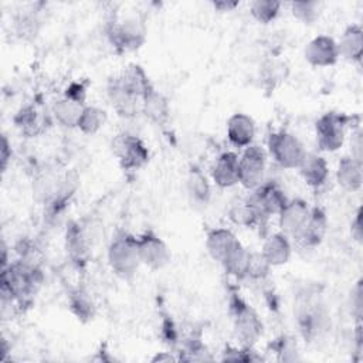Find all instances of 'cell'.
<instances>
[{
  "label": "cell",
  "mask_w": 363,
  "mask_h": 363,
  "mask_svg": "<svg viewBox=\"0 0 363 363\" xmlns=\"http://www.w3.org/2000/svg\"><path fill=\"white\" fill-rule=\"evenodd\" d=\"M153 88L147 74L140 65L130 64L118 75L109 78L106 95L112 108L122 118H133L140 112L142 99Z\"/></svg>",
  "instance_id": "obj_1"
},
{
  "label": "cell",
  "mask_w": 363,
  "mask_h": 363,
  "mask_svg": "<svg viewBox=\"0 0 363 363\" xmlns=\"http://www.w3.org/2000/svg\"><path fill=\"white\" fill-rule=\"evenodd\" d=\"M43 284V274L33 261L17 259L1 268V301L17 305L30 303Z\"/></svg>",
  "instance_id": "obj_2"
},
{
  "label": "cell",
  "mask_w": 363,
  "mask_h": 363,
  "mask_svg": "<svg viewBox=\"0 0 363 363\" xmlns=\"http://www.w3.org/2000/svg\"><path fill=\"white\" fill-rule=\"evenodd\" d=\"M108 264L113 274L122 279H132L142 265L138 237L125 230H118L108 245Z\"/></svg>",
  "instance_id": "obj_3"
},
{
  "label": "cell",
  "mask_w": 363,
  "mask_h": 363,
  "mask_svg": "<svg viewBox=\"0 0 363 363\" xmlns=\"http://www.w3.org/2000/svg\"><path fill=\"white\" fill-rule=\"evenodd\" d=\"M230 315L235 337L242 346H254L264 332L259 315L241 296L233 294L230 299Z\"/></svg>",
  "instance_id": "obj_4"
},
{
  "label": "cell",
  "mask_w": 363,
  "mask_h": 363,
  "mask_svg": "<svg viewBox=\"0 0 363 363\" xmlns=\"http://www.w3.org/2000/svg\"><path fill=\"white\" fill-rule=\"evenodd\" d=\"M86 98V86L82 82H71L64 91L62 96L52 104V115L57 122L64 128H77L82 115Z\"/></svg>",
  "instance_id": "obj_5"
},
{
  "label": "cell",
  "mask_w": 363,
  "mask_h": 363,
  "mask_svg": "<svg viewBox=\"0 0 363 363\" xmlns=\"http://www.w3.org/2000/svg\"><path fill=\"white\" fill-rule=\"evenodd\" d=\"M267 143L269 155L282 169H298L306 155L302 142L286 130L269 133Z\"/></svg>",
  "instance_id": "obj_6"
},
{
  "label": "cell",
  "mask_w": 363,
  "mask_h": 363,
  "mask_svg": "<svg viewBox=\"0 0 363 363\" xmlns=\"http://www.w3.org/2000/svg\"><path fill=\"white\" fill-rule=\"evenodd\" d=\"M350 116L337 112H326L315 122L316 145L322 152L339 150L346 138Z\"/></svg>",
  "instance_id": "obj_7"
},
{
  "label": "cell",
  "mask_w": 363,
  "mask_h": 363,
  "mask_svg": "<svg viewBox=\"0 0 363 363\" xmlns=\"http://www.w3.org/2000/svg\"><path fill=\"white\" fill-rule=\"evenodd\" d=\"M111 150L123 170H139L149 162V150L143 140L129 132L113 136Z\"/></svg>",
  "instance_id": "obj_8"
},
{
  "label": "cell",
  "mask_w": 363,
  "mask_h": 363,
  "mask_svg": "<svg viewBox=\"0 0 363 363\" xmlns=\"http://www.w3.org/2000/svg\"><path fill=\"white\" fill-rule=\"evenodd\" d=\"M106 35L118 52L135 51L143 45L146 28L139 18L132 17L123 21H111L106 27Z\"/></svg>",
  "instance_id": "obj_9"
},
{
  "label": "cell",
  "mask_w": 363,
  "mask_h": 363,
  "mask_svg": "<svg viewBox=\"0 0 363 363\" xmlns=\"http://www.w3.org/2000/svg\"><path fill=\"white\" fill-rule=\"evenodd\" d=\"M267 153L258 145H250L244 147L241 156H238V184L247 190L257 189L265 180Z\"/></svg>",
  "instance_id": "obj_10"
},
{
  "label": "cell",
  "mask_w": 363,
  "mask_h": 363,
  "mask_svg": "<svg viewBox=\"0 0 363 363\" xmlns=\"http://www.w3.org/2000/svg\"><path fill=\"white\" fill-rule=\"evenodd\" d=\"M250 201L258 210L262 218H268L271 216H278L284 208L286 201L289 200L285 196V191L274 182H262L257 189L251 190L248 196Z\"/></svg>",
  "instance_id": "obj_11"
},
{
  "label": "cell",
  "mask_w": 363,
  "mask_h": 363,
  "mask_svg": "<svg viewBox=\"0 0 363 363\" xmlns=\"http://www.w3.org/2000/svg\"><path fill=\"white\" fill-rule=\"evenodd\" d=\"M138 248L142 265H146L150 269H162L170 262L172 252L167 244L152 230H147L138 237Z\"/></svg>",
  "instance_id": "obj_12"
},
{
  "label": "cell",
  "mask_w": 363,
  "mask_h": 363,
  "mask_svg": "<svg viewBox=\"0 0 363 363\" xmlns=\"http://www.w3.org/2000/svg\"><path fill=\"white\" fill-rule=\"evenodd\" d=\"M328 227L329 221L325 210L320 207H312L302 231L294 238V241L302 250H313L323 241Z\"/></svg>",
  "instance_id": "obj_13"
},
{
  "label": "cell",
  "mask_w": 363,
  "mask_h": 363,
  "mask_svg": "<svg viewBox=\"0 0 363 363\" xmlns=\"http://www.w3.org/2000/svg\"><path fill=\"white\" fill-rule=\"evenodd\" d=\"M311 213V207L302 199H291L278 214L279 231L289 238H295L303 228Z\"/></svg>",
  "instance_id": "obj_14"
},
{
  "label": "cell",
  "mask_w": 363,
  "mask_h": 363,
  "mask_svg": "<svg viewBox=\"0 0 363 363\" xmlns=\"http://www.w3.org/2000/svg\"><path fill=\"white\" fill-rule=\"evenodd\" d=\"M67 172H61L55 167H47L40 170L33 180V197L40 204L48 206L60 193L64 180L67 177Z\"/></svg>",
  "instance_id": "obj_15"
},
{
  "label": "cell",
  "mask_w": 363,
  "mask_h": 363,
  "mask_svg": "<svg viewBox=\"0 0 363 363\" xmlns=\"http://www.w3.org/2000/svg\"><path fill=\"white\" fill-rule=\"evenodd\" d=\"M305 60L318 68L335 65L340 55L337 50V43L329 35H318L312 38L305 47Z\"/></svg>",
  "instance_id": "obj_16"
},
{
  "label": "cell",
  "mask_w": 363,
  "mask_h": 363,
  "mask_svg": "<svg viewBox=\"0 0 363 363\" xmlns=\"http://www.w3.org/2000/svg\"><path fill=\"white\" fill-rule=\"evenodd\" d=\"M298 322L305 339H316L328 329L329 315L319 302H308L301 308Z\"/></svg>",
  "instance_id": "obj_17"
},
{
  "label": "cell",
  "mask_w": 363,
  "mask_h": 363,
  "mask_svg": "<svg viewBox=\"0 0 363 363\" xmlns=\"http://www.w3.org/2000/svg\"><path fill=\"white\" fill-rule=\"evenodd\" d=\"M65 248L72 262L78 267L86 262L91 250V240L82 223L72 221L68 224L65 233Z\"/></svg>",
  "instance_id": "obj_18"
},
{
  "label": "cell",
  "mask_w": 363,
  "mask_h": 363,
  "mask_svg": "<svg viewBox=\"0 0 363 363\" xmlns=\"http://www.w3.org/2000/svg\"><path fill=\"white\" fill-rule=\"evenodd\" d=\"M225 130H227V138L233 146L247 147L254 142L255 122L250 115L238 112L228 118Z\"/></svg>",
  "instance_id": "obj_19"
},
{
  "label": "cell",
  "mask_w": 363,
  "mask_h": 363,
  "mask_svg": "<svg viewBox=\"0 0 363 363\" xmlns=\"http://www.w3.org/2000/svg\"><path fill=\"white\" fill-rule=\"evenodd\" d=\"M210 172L213 182L221 189L238 184V155L234 152H223L214 160Z\"/></svg>",
  "instance_id": "obj_20"
},
{
  "label": "cell",
  "mask_w": 363,
  "mask_h": 363,
  "mask_svg": "<svg viewBox=\"0 0 363 363\" xmlns=\"http://www.w3.org/2000/svg\"><path fill=\"white\" fill-rule=\"evenodd\" d=\"M241 242L228 228H214L206 237V248L210 257L220 265Z\"/></svg>",
  "instance_id": "obj_21"
},
{
  "label": "cell",
  "mask_w": 363,
  "mask_h": 363,
  "mask_svg": "<svg viewBox=\"0 0 363 363\" xmlns=\"http://www.w3.org/2000/svg\"><path fill=\"white\" fill-rule=\"evenodd\" d=\"M14 123L26 138H37L45 132L48 119L41 109L28 104L16 113Z\"/></svg>",
  "instance_id": "obj_22"
},
{
  "label": "cell",
  "mask_w": 363,
  "mask_h": 363,
  "mask_svg": "<svg viewBox=\"0 0 363 363\" xmlns=\"http://www.w3.org/2000/svg\"><path fill=\"white\" fill-rule=\"evenodd\" d=\"M298 169H299V173H301L303 182L312 189L322 187L329 177L328 162L323 156H320L318 153L306 152V155Z\"/></svg>",
  "instance_id": "obj_23"
},
{
  "label": "cell",
  "mask_w": 363,
  "mask_h": 363,
  "mask_svg": "<svg viewBox=\"0 0 363 363\" xmlns=\"http://www.w3.org/2000/svg\"><path fill=\"white\" fill-rule=\"evenodd\" d=\"M336 182L345 191H357L363 183L362 160L353 157L352 155H345L336 170Z\"/></svg>",
  "instance_id": "obj_24"
},
{
  "label": "cell",
  "mask_w": 363,
  "mask_h": 363,
  "mask_svg": "<svg viewBox=\"0 0 363 363\" xmlns=\"http://www.w3.org/2000/svg\"><path fill=\"white\" fill-rule=\"evenodd\" d=\"M261 254L271 267H281L286 264L292 255V244L289 241V237H286L281 231L271 234L265 238Z\"/></svg>",
  "instance_id": "obj_25"
},
{
  "label": "cell",
  "mask_w": 363,
  "mask_h": 363,
  "mask_svg": "<svg viewBox=\"0 0 363 363\" xmlns=\"http://www.w3.org/2000/svg\"><path fill=\"white\" fill-rule=\"evenodd\" d=\"M140 112L153 123L163 126L167 123L170 116V105L169 99L159 92L155 86L147 91L142 99Z\"/></svg>",
  "instance_id": "obj_26"
},
{
  "label": "cell",
  "mask_w": 363,
  "mask_h": 363,
  "mask_svg": "<svg viewBox=\"0 0 363 363\" xmlns=\"http://www.w3.org/2000/svg\"><path fill=\"white\" fill-rule=\"evenodd\" d=\"M337 43L339 55L350 62H360L363 54V30L359 24H350L345 28Z\"/></svg>",
  "instance_id": "obj_27"
},
{
  "label": "cell",
  "mask_w": 363,
  "mask_h": 363,
  "mask_svg": "<svg viewBox=\"0 0 363 363\" xmlns=\"http://www.w3.org/2000/svg\"><path fill=\"white\" fill-rule=\"evenodd\" d=\"M187 194L190 197V201L196 206H206L210 200L211 189L207 182V177L196 167H193L187 174L186 182Z\"/></svg>",
  "instance_id": "obj_28"
},
{
  "label": "cell",
  "mask_w": 363,
  "mask_h": 363,
  "mask_svg": "<svg viewBox=\"0 0 363 363\" xmlns=\"http://www.w3.org/2000/svg\"><path fill=\"white\" fill-rule=\"evenodd\" d=\"M228 217L234 224L245 228H252L262 220L261 214L248 197L234 203L228 210Z\"/></svg>",
  "instance_id": "obj_29"
},
{
  "label": "cell",
  "mask_w": 363,
  "mask_h": 363,
  "mask_svg": "<svg viewBox=\"0 0 363 363\" xmlns=\"http://www.w3.org/2000/svg\"><path fill=\"white\" fill-rule=\"evenodd\" d=\"M69 309L81 322L92 320L96 312L92 296L82 288H77L69 294Z\"/></svg>",
  "instance_id": "obj_30"
},
{
  "label": "cell",
  "mask_w": 363,
  "mask_h": 363,
  "mask_svg": "<svg viewBox=\"0 0 363 363\" xmlns=\"http://www.w3.org/2000/svg\"><path fill=\"white\" fill-rule=\"evenodd\" d=\"M248 261H250V250H247L242 244L235 247V250L224 259L221 267L224 271L234 277L235 279L247 278L248 271Z\"/></svg>",
  "instance_id": "obj_31"
},
{
  "label": "cell",
  "mask_w": 363,
  "mask_h": 363,
  "mask_svg": "<svg viewBox=\"0 0 363 363\" xmlns=\"http://www.w3.org/2000/svg\"><path fill=\"white\" fill-rule=\"evenodd\" d=\"M106 112L102 108H98L95 105H86L82 111V115L78 121L77 128L84 133V135H95L104 128L106 123Z\"/></svg>",
  "instance_id": "obj_32"
},
{
  "label": "cell",
  "mask_w": 363,
  "mask_h": 363,
  "mask_svg": "<svg viewBox=\"0 0 363 363\" xmlns=\"http://www.w3.org/2000/svg\"><path fill=\"white\" fill-rule=\"evenodd\" d=\"M281 3L275 0H257L252 1L250 6V13L261 24L272 23L281 10Z\"/></svg>",
  "instance_id": "obj_33"
},
{
  "label": "cell",
  "mask_w": 363,
  "mask_h": 363,
  "mask_svg": "<svg viewBox=\"0 0 363 363\" xmlns=\"http://www.w3.org/2000/svg\"><path fill=\"white\" fill-rule=\"evenodd\" d=\"M322 4L319 1H292L291 13L292 16L303 24L315 23L320 16Z\"/></svg>",
  "instance_id": "obj_34"
},
{
  "label": "cell",
  "mask_w": 363,
  "mask_h": 363,
  "mask_svg": "<svg viewBox=\"0 0 363 363\" xmlns=\"http://www.w3.org/2000/svg\"><path fill=\"white\" fill-rule=\"evenodd\" d=\"M272 349L281 362H295L299 360V352L296 342L291 336H279L272 343Z\"/></svg>",
  "instance_id": "obj_35"
},
{
  "label": "cell",
  "mask_w": 363,
  "mask_h": 363,
  "mask_svg": "<svg viewBox=\"0 0 363 363\" xmlns=\"http://www.w3.org/2000/svg\"><path fill=\"white\" fill-rule=\"evenodd\" d=\"M272 267L264 258L261 251H250V261H248V271L247 278L252 279H264Z\"/></svg>",
  "instance_id": "obj_36"
},
{
  "label": "cell",
  "mask_w": 363,
  "mask_h": 363,
  "mask_svg": "<svg viewBox=\"0 0 363 363\" xmlns=\"http://www.w3.org/2000/svg\"><path fill=\"white\" fill-rule=\"evenodd\" d=\"M223 360H238V362H257L261 360V357H258L251 346H241L238 347H233V346H227L225 350L223 352Z\"/></svg>",
  "instance_id": "obj_37"
},
{
  "label": "cell",
  "mask_w": 363,
  "mask_h": 363,
  "mask_svg": "<svg viewBox=\"0 0 363 363\" xmlns=\"http://www.w3.org/2000/svg\"><path fill=\"white\" fill-rule=\"evenodd\" d=\"M284 69H285V65L282 62H277V61L267 62L262 68L264 82L269 84V86L274 88L279 81H282L285 78Z\"/></svg>",
  "instance_id": "obj_38"
},
{
  "label": "cell",
  "mask_w": 363,
  "mask_h": 363,
  "mask_svg": "<svg viewBox=\"0 0 363 363\" xmlns=\"http://www.w3.org/2000/svg\"><path fill=\"white\" fill-rule=\"evenodd\" d=\"M350 235L354 241L362 244L363 241V228H362V208H357L354 218L350 223Z\"/></svg>",
  "instance_id": "obj_39"
},
{
  "label": "cell",
  "mask_w": 363,
  "mask_h": 363,
  "mask_svg": "<svg viewBox=\"0 0 363 363\" xmlns=\"http://www.w3.org/2000/svg\"><path fill=\"white\" fill-rule=\"evenodd\" d=\"M352 305H353V313L357 319V323H360V319H362V279L357 281V284L353 289Z\"/></svg>",
  "instance_id": "obj_40"
},
{
  "label": "cell",
  "mask_w": 363,
  "mask_h": 363,
  "mask_svg": "<svg viewBox=\"0 0 363 363\" xmlns=\"http://www.w3.org/2000/svg\"><path fill=\"white\" fill-rule=\"evenodd\" d=\"M0 159H1V172L7 170L9 162L11 160V145L7 139L6 135L1 136V153H0Z\"/></svg>",
  "instance_id": "obj_41"
},
{
  "label": "cell",
  "mask_w": 363,
  "mask_h": 363,
  "mask_svg": "<svg viewBox=\"0 0 363 363\" xmlns=\"http://www.w3.org/2000/svg\"><path fill=\"white\" fill-rule=\"evenodd\" d=\"M211 6H213L216 10H218V11H221V13H224V11H233L235 7H238V6H240V1L220 0V1H213V3H211Z\"/></svg>",
  "instance_id": "obj_42"
},
{
  "label": "cell",
  "mask_w": 363,
  "mask_h": 363,
  "mask_svg": "<svg viewBox=\"0 0 363 363\" xmlns=\"http://www.w3.org/2000/svg\"><path fill=\"white\" fill-rule=\"evenodd\" d=\"M170 362V360H177V357H173L172 354H164V353H157L153 359H152V362Z\"/></svg>",
  "instance_id": "obj_43"
}]
</instances>
